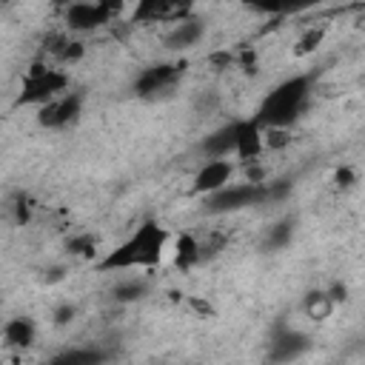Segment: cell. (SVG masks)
Instances as JSON below:
<instances>
[{"label":"cell","instance_id":"obj_1","mask_svg":"<svg viewBox=\"0 0 365 365\" xmlns=\"http://www.w3.org/2000/svg\"><path fill=\"white\" fill-rule=\"evenodd\" d=\"M168 242V231L154 222L145 220L143 225L134 228L131 237H125L114 251H108L94 268L108 274V271H128V268H154L163 262V251Z\"/></svg>","mask_w":365,"mask_h":365},{"label":"cell","instance_id":"obj_2","mask_svg":"<svg viewBox=\"0 0 365 365\" xmlns=\"http://www.w3.org/2000/svg\"><path fill=\"white\" fill-rule=\"evenodd\" d=\"M308 100H311V77L308 74L288 77L262 97L254 120L262 128H291L297 117L308 108Z\"/></svg>","mask_w":365,"mask_h":365},{"label":"cell","instance_id":"obj_3","mask_svg":"<svg viewBox=\"0 0 365 365\" xmlns=\"http://www.w3.org/2000/svg\"><path fill=\"white\" fill-rule=\"evenodd\" d=\"M68 91V74L63 68H54L43 60L31 63L29 71L23 74V86H20V97L17 106H46L51 100H57L60 94Z\"/></svg>","mask_w":365,"mask_h":365},{"label":"cell","instance_id":"obj_4","mask_svg":"<svg viewBox=\"0 0 365 365\" xmlns=\"http://www.w3.org/2000/svg\"><path fill=\"white\" fill-rule=\"evenodd\" d=\"M268 202V182L254 185V182H231L222 191L205 197V211L208 214H231L240 208L251 205H265Z\"/></svg>","mask_w":365,"mask_h":365},{"label":"cell","instance_id":"obj_5","mask_svg":"<svg viewBox=\"0 0 365 365\" xmlns=\"http://www.w3.org/2000/svg\"><path fill=\"white\" fill-rule=\"evenodd\" d=\"M120 9H123L120 3H106V0L103 3H71L63 11V23H66L68 31H80V34L83 31H97L106 23H111Z\"/></svg>","mask_w":365,"mask_h":365},{"label":"cell","instance_id":"obj_6","mask_svg":"<svg viewBox=\"0 0 365 365\" xmlns=\"http://www.w3.org/2000/svg\"><path fill=\"white\" fill-rule=\"evenodd\" d=\"M182 71H185L182 60H177V63H154V66L140 71V77L134 80V91L143 100H157L160 94H168L180 83Z\"/></svg>","mask_w":365,"mask_h":365},{"label":"cell","instance_id":"obj_7","mask_svg":"<svg viewBox=\"0 0 365 365\" xmlns=\"http://www.w3.org/2000/svg\"><path fill=\"white\" fill-rule=\"evenodd\" d=\"M308 351H311V336L308 334H302L297 328H288V325L274 328L271 342H268V359L274 365H288V362L299 359Z\"/></svg>","mask_w":365,"mask_h":365},{"label":"cell","instance_id":"obj_8","mask_svg":"<svg viewBox=\"0 0 365 365\" xmlns=\"http://www.w3.org/2000/svg\"><path fill=\"white\" fill-rule=\"evenodd\" d=\"M80 111H83V94L80 91H66L57 100H51V103L37 108V125L40 128H51V131L54 128H66L80 117Z\"/></svg>","mask_w":365,"mask_h":365},{"label":"cell","instance_id":"obj_9","mask_svg":"<svg viewBox=\"0 0 365 365\" xmlns=\"http://www.w3.org/2000/svg\"><path fill=\"white\" fill-rule=\"evenodd\" d=\"M231 177H234V163L231 160H205L200 165V171L194 174L191 194L211 197V194L222 191L225 185H231Z\"/></svg>","mask_w":365,"mask_h":365},{"label":"cell","instance_id":"obj_10","mask_svg":"<svg viewBox=\"0 0 365 365\" xmlns=\"http://www.w3.org/2000/svg\"><path fill=\"white\" fill-rule=\"evenodd\" d=\"M191 17L188 6L168 0H143L134 6V23H180Z\"/></svg>","mask_w":365,"mask_h":365},{"label":"cell","instance_id":"obj_11","mask_svg":"<svg viewBox=\"0 0 365 365\" xmlns=\"http://www.w3.org/2000/svg\"><path fill=\"white\" fill-rule=\"evenodd\" d=\"M237 131H240V120L214 128V131L200 143V151H202L208 160H228V157L237 151Z\"/></svg>","mask_w":365,"mask_h":365},{"label":"cell","instance_id":"obj_12","mask_svg":"<svg viewBox=\"0 0 365 365\" xmlns=\"http://www.w3.org/2000/svg\"><path fill=\"white\" fill-rule=\"evenodd\" d=\"M202 34H205V23L200 17H185L171 26V31L163 37V43L168 51H185V48H194L202 40Z\"/></svg>","mask_w":365,"mask_h":365},{"label":"cell","instance_id":"obj_13","mask_svg":"<svg viewBox=\"0 0 365 365\" xmlns=\"http://www.w3.org/2000/svg\"><path fill=\"white\" fill-rule=\"evenodd\" d=\"M265 151V143H262V125L257 120H240V131H237V151L234 157L245 163H254L259 160V154Z\"/></svg>","mask_w":365,"mask_h":365},{"label":"cell","instance_id":"obj_14","mask_svg":"<svg viewBox=\"0 0 365 365\" xmlns=\"http://www.w3.org/2000/svg\"><path fill=\"white\" fill-rule=\"evenodd\" d=\"M200 262H202V242L194 234L182 231L174 242V268L177 271H191Z\"/></svg>","mask_w":365,"mask_h":365},{"label":"cell","instance_id":"obj_15","mask_svg":"<svg viewBox=\"0 0 365 365\" xmlns=\"http://www.w3.org/2000/svg\"><path fill=\"white\" fill-rule=\"evenodd\" d=\"M3 339H6L9 348H23V351L31 348L34 339H37L34 319L31 317H14V319H9L6 328H3Z\"/></svg>","mask_w":365,"mask_h":365},{"label":"cell","instance_id":"obj_16","mask_svg":"<svg viewBox=\"0 0 365 365\" xmlns=\"http://www.w3.org/2000/svg\"><path fill=\"white\" fill-rule=\"evenodd\" d=\"M334 308H336V302L328 297L325 288H311V291L302 297V314H305L308 319H314V322H325V319L334 314Z\"/></svg>","mask_w":365,"mask_h":365},{"label":"cell","instance_id":"obj_17","mask_svg":"<svg viewBox=\"0 0 365 365\" xmlns=\"http://www.w3.org/2000/svg\"><path fill=\"white\" fill-rule=\"evenodd\" d=\"M294 228H297L294 217H282V220H277V222L265 231V237H262V248H265V251H279V248L291 245V240H294Z\"/></svg>","mask_w":365,"mask_h":365},{"label":"cell","instance_id":"obj_18","mask_svg":"<svg viewBox=\"0 0 365 365\" xmlns=\"http://www.w3.org/2000/svg\"><path fill=\"white\" fill-rule=\"evenodd\" d=\"M322 40H325V29L322 26H305L299 31L297 43H294V54L297 57H308V54H314L322 46Z\"/></svg>","mask_w":365,"mask_h":365},{"label":"cell","instance_id":"obj_19","mask_svg":"<svg viewBox=\"0 0 365 365\" xmlns=\"http://www.w3.org/2000/svg\"><path fill=\"white\" fill-rule=\"evenodd\" d=\"M148 294V282L145 279H123V282H117L114 288H111V297L117 299V302H137V299H143Z\"/></svg>","mask_w":365,"mask_h":365},{"label":"cell","instance_id":"obj_20","mask_svg":"<svg viewBox=\"0 0 365 365\" xmlns=\"http://www.w3.org/2000/svg\"><path fill=\"white\" fill-rule=\"evenodd\" d=\"M54 359L63 362V365H100L106 359V354L97 351V348H71V351H66Z\"/></svg>","mask_w":365,"mask_h":365},{"label":"cell","instance_id":"obj_21","mask_svg":"<svg viewBox=\"0 0 365 365\" xmlns=\"http://www.w3.org/2000/svg\"><path fill=\"white\" fill-rule=\"evenodd\" d=\"M66 251L71 257H80V259H91L97 254V240L91 234H74L66 240Z\"/></svg>","mask_w":365,"mask_h":365},{"label":"cell","instance_id":"obj_22","mask_svg":"<svg viewBox=\"0 0 365 365\" xmlns=\"http://www.w3.org/2000/svg\"><path fill=\"white\" fill-rule=\"evenodd\" d=\"M262 143L268 151H282L294 143V131L291 128H262Z\"/></svg>","mask_w":365,"mask_h":365},{"label":"cell","instance_id":"obj_23","mask_svg":"<svg viewBox=\"0 0 365 365\" xmlns=\"http://www.w3.org/2000/svg\"><path fill=\"white\" fill-rule=\"evenodd\" d=\"M83 54H86V43H83V40H71V37H68V40H66V46L57 51V57H54V60H57L60 66H71V63H80V60H83Z\"/></svg>","mask_w":365,"mask_h":365},{"label":"cell","instance_id":"obj_24","mask_svg":"<svg viewBox=\"0 0 365 365\" xmlns=\"http://www.w3.org/2000/svg\"><path fill=\"white\" fill-rule=\"evenodd\" d=\"M31 208H34V202H31V197L29 194H14V205H11V211H14V222L17 225H29L31 222Z\"/></svg>","mask_w":365,"mask_h":365},{"label":"cell","instance_id":"obj_25","mask_svg":"<svg viewBox=\"0 0 365 365\" xmlns=\"http://www.w3.org/2000/svg\"><path fill=\"white\" fill-rule=\"evenodd\" d=\"M356 182V171L351 168V165H339L336 171H334V185L336 188H351Z\"/></svg>","mask_w":365,"mask_h":365},{"label":"cell","instance_id":"obj_26","mask_svg":"<svg viewBox=\"0 0 365 365\" xmlns=\"http://www.w3.org/2000/svg\"><path fill=\"white\" fill-rule=\"evenodd\" d=\"M185 302H188V308H191L194 314H200V317H217V308H214L208 299H202V297H188Z\"/></svg>","mask_w":365,"mask_h":365},{"label":"cell","instance_id":"obj_27","mask_svg":"<svg viewBox=\"0 0 365 365\" xmlns=\"http://www.w3.org/2000/svg\"><path fill=\"white\" fill-rule=\"evenodd\" d=\"M74 314H77V308H74L71 302H63V305H57V308H54L51 319H54V325H68V322L74 319Z\"/></svg>","mask_w":365,"mask_h":365},{"label":"cell","instance_id":"obj_28","mask_svg":"<svg viewBox=\"0 0 365 365\" xmlns=\"http://www.w3.org/2000/svg\"><path fill=\"white\" fill-rule=\"evenodd\" d=\"M325 291H328V297H331L336 305H339V302H348V285H345L342 279H334Z\"/></svg>","mask_w":365,"mask_h":365},{"label":"cell","instance_id":"obj_29","mask_svg":"<svg viewBox=\"0 0 365 365\" xmlns=\"http://www.w3.org/2000/svg\"><path fill=\"white\" fill-rule=\"evenodd\" d=\"M234 60H237V57H234L231 51H214V54H208V63L217 66V68H228Z\"/></svg>","mask_w":365,"mask_h":365},{"label":"cell","instance_id":"obj_30","mask_svg":"<svg viewBox=\"0 0 365 365\" xmlns=\"http://www.w3.org/2000/svg\"><path fill=\"white\" fill-rule=\"evenodd\" d=\"M63 277H66V265H51V268L43 271V282H46V285H54V282H60Z\"/></svg>","mask_w":365,"mask_h":365}]
</instances>
